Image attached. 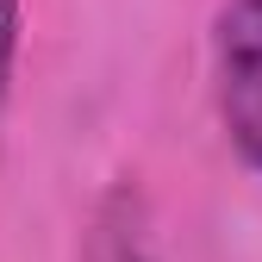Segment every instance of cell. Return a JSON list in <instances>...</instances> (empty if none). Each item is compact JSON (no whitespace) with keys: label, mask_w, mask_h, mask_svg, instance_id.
<instances>
[{"label":"cell","mask_w":262,"mask_h":262,"mask_svg":"<svg viewBox=\"0 0 262 262\" xmlns=\"http://www.w3.org/2000/svg\"><path fill=\"white\" fill-rule=\"evenodd\" d=\"M212 106L250 175H262V0H219L212 13Z\"/></svg>","instance_id":"6da1fadb"},{"label":"cell","mask_w":262,"mask_h":262,"mask_svg":"<svg viewBox=\"0 0 262 262\" xmlns=\"http://www.w3.org/2000/svg\"><path fill=\"white\" fill-rule=\"evenodd\" d=\"M88 262H150V231H144V206H138V193L119 187L113 200L100 206Z\"/></svg>","instance_id":"7a4b0ae2"},{"label":"cell","mask_w":262,"mask_h":262,"mask_svg":"<svg viewBox=\"0 0 262 262\" xmlns=\"http://www.w3.org/2000/svg\"><path fill=\"white\" fill-rule=\"evenodd\" d=\"M19 31H25V0H0V113H7L13 69H19Z\"/></svg>","instance_id":"3957f363"}]
</instances>
